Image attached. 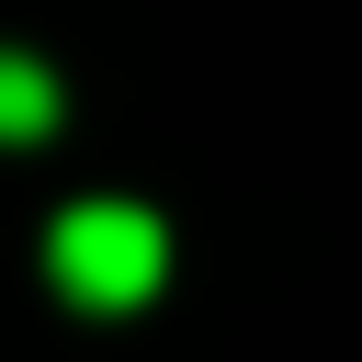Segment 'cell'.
Wrapping results in <instances>:
<instances>
[{
    "instance_id": "obj_1",
    "label": "cell",
    "mask_w": 362,
    "mask_h": 362,
    "mask_svg": "<svg viewBox=\"0 0 362 362\" xmlns=\"http://www.w3.org/2000/svg\"><path fill=\"white\" fill-rule=\"evenodd\" d=\"M45 283H57L79 317H136V305H158V283H170V226H158V204H136V192H79V204L45 226Z\"/></svg>"
},
{
    "instance_id": "obj_2",
    "label": "cell",
    "mask_w": 362,
    "mask_h": 362,
    "mask_svg": "<svg viewBox=\"0 0 362 362\" xmlns=\"http://www.w3.org/2000/svg\"><path fill=\"white\" fill-rule=\"evenodd\" d=\"M68 124V79L34 45H0V147H57Z\"/></svg>"
}]
</instances>
